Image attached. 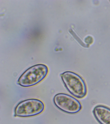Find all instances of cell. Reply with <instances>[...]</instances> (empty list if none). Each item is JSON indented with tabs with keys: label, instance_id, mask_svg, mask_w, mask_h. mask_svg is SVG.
<instances>
[{
	"label": "cell",
	"instance_id": "cell-1",
	"mask_svg": "<svg viewBox=\"0 0 110 124\" xmlns=\"http://www.w3.org/2000/svg\"><path fill=\"white\" fill-rule=\"evenodd\" d=\"M49 72L48 67L43 64H37L24 72L17 81L18 85L23 87L35 86L45 79Z\"/></svg>",
	"mask_w": 110,
	"mask_h": 124
},
{
	"label": "cell",
	"instance_id": "cell-2",
	"mask_svg": "<svg viewBox=\"0 0 110 124\" xmlns=\"http://www.w3.org/2000/svg\"><path fill=\"white\" fill-rule=\"evenodd\" d=\"M60 76L64 86L70 94L78 98L85 96L86 85L80 75L73 72L66 71L61 74Z\"/></svg>",
	"mask_w": 110,
	"mask_h": 124
},
{
	"label": "cell",
	"instance_id": "cell-5",
	"mask_svg": "<svg viewBox=\"0 0 110 124\" xmlns=\"http://www.w3.org/2000/svg\"><path fill=\"white\" fill-rule=\"evenodd\" d=\"M95 117L100 124H110V108L105 106H96L93 110Z\"/></svg>",
	"mask_w": 110,
	"mask_h": 124
},
{
	"label": "cell",
	"instance_id": "cell-4",
	"mask_svg": "<svg viewBox=\"0 0 110 124\" xmlns=\"http://www.w3.org/2000/svg\"><path fill=\"white\" fill-rule=\"evenodd\" d=\"M53 102L59 109L69 114L78 113L82 108L81 105L78 100L64 93H59L55 95Z\"/></svg>",
	"mask_w": 110,
	"mask_h": 124
},
{
	"label": "cell",
	"instance_id": "cell-3",
	"mask_svg": "<svg viewBox=\"0 0 110 124\" xmlns=\"http://www.w3.org/2000/svg\"><path fill=\"white\" fill-rule=\"evenodd\" d=\"M44 103L40 100L29 99L22 101L14 109L15 117H28L39 115L45 109Z\"/></svg>",
	"mask_w": 110,
	"mask_h": 124
}]
</instances>
